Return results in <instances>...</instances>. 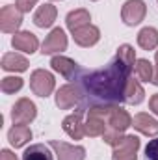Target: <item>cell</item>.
I'll list each match as a JSON object with an SVG mask.
<instances>
[{
    "label": "cell",
    "mask_w": 158,
    "mask_h": 160,
    "mask_svg": "<svg viewBox=\"0 0 158 160\" xmlns=\"http://www.w3.org/2000/svg\"><path fill=\"white\" fill-rule=\"evenodd\" d=\"M130 73L132 67L125 65L117 56L104 69L84 71L77 80L80 89L78 110L86 114L89 108H112L121 104Z\"/></svg>",
    "instance_id": "cell-1"
},
{
    "label": "cell",
    "mask_w": 158,
    "mask_h": 160,
    "mask_svg": "<svg viewBox=\"0 0 158 160\" xmlns=\"http://www.w3.org/2000/svg\"><path fill=\"white\" fill-rule=\"evenodd\" d=\"M56 88V80L54 75L47 69H36L32 75H30V89L34 91V95L47 99Z\"/></svg>",
    "instance_id": "cell-2"
},
{
    "label": "cell",
    "mask_w": 158,
    "mask_h": 160,
    "mask_svg": "<svg viewBox=\"0 0 158 160\" xmlns=\"http://www.w3.org/2000/svg\"><path fill=\"white\" fill-rule=\"evenodd\" d=\"M112 149V160H138L140 138L134 134H125Z\"/></svg>",
    "instance_id": "cell-3"
},
{
    "label": "cell",
    "mask_w": 158,
    "mask_h": 160,
    "mask_svg": "<svg viewBox=\"0 0 158 160\" xmlns=\"http://www.w3.org/2000/svg\"><path fill=\"white\" fill-rule=\"evenodd\" d=\"M37 116V106L34 101H30L28 97L19 99L13 108H11V121L13 125H30Z\"/></svg>",
    "instance_id": "cell-4"
},
{
    "label": "cell",
    "mask_w": 158,
    "mask_h": 160,
    "mask_svg": "<svg viewBox=\"0 0 158 160\" xmlns=\"http://www.w3.org/2000/svg\"><path fill=\"white\" fill-rule=\"evenodd\" d=\"M21 24H22V11L13 4L2 6V9H0V30L4 34H17Z\"/></svg>",
    "instance_id": "cell-5"
},
{
    "label": "cell",
    "mask_w": 158,
    "mask_h": 160,
    "mask_svg": "<svg viewBox=\"0 0 158 160\" xmlns=\"http://www.w3.org/2000/svg\"><path fill=\"white\" fill-rule=\"evenodd\" d=\"M50 67H52L56 73H60L63 78L73 80V82H77V80L80 78V75L84 73V69L80 67L75 60H71V58H67V56H62V54L52 56Z\"/></svg>",
    "instance_id": "cell-6"
},
{
    "label": "cell",
    "mask_w": 158,
    "mask_h": 160,
    "mask_svg": "<svg viewBox=\"0 0 158 160\" xmlns=\"http://www.w3.org/2000/svg\"><path fill=\"white\" fill-rule=\"evenodd\" d=\"M147 15V4L143 0H126L121 8V19L126 26L140 24Z\"/></svg>",
    "instance_id": "cell-7"
},
{
    "label": "cell",
    "mask_w": 158,
    "mask_h": 160,
    "mask_svg": "<svg viewBox=\"0 0 158 160\" xmlns=\"http://www.w3.org/2000/svg\"><path fill=\"white\" fill-rule=\"evenodd\" d=\"M106 123H108L106 132L125 134V130H126L128 127H132V118H130V114H128L121 104H117V106H114V108L108 112ZM102 136H104V134H102Z\"/></svg>",
    "instance_id": "cell-8"
},
{
    "label": "cell",
    "mask_w": 158,
    "mask_h": 160,
    "mask_svg": "<svg viewBox=\"0 0 158 160\" xmlns=\"http://www.w3.org/2000/svg\"><path fill=\"white\" fill-rule=\"evenodd\" d=\"M80 104V89L78 84H63L58 91H56V106L60 110H71Z\"/></svg>",
    "instance_id": "cell-9"
},
{
    "label": "cell",
    "mask_w": 158,
    "mask_h": 160,
    "mask_svg": "<svg viewBox=\"0 0 158 160\" xmlns=\"http://www.w3.org/2000/svg\"><path fill=\"white\" fill-rule=\"evenodd\" d=\"M67 48V36L63 32V28H52L50 34L45 38L41 45V54H62Z\"/></svg>",
    "instance_id": "cell-10"
},
{
    "label": "cell",
    "mask_w": 158,
    "mask_h": 160,
    "mask_svg": "<svg viewBox=\"0 0 158 160\" xmlns=\"http://www.w3.org/2000/svg\"><path fill=\"white\" fill-rule=\"evenodd\" d=\"M48 145L54 151L56 160H84L86 158V149L82 145H71V143L58 142V140L48 142Z\"/></svg>",
    "instance_id": "cell-11"
},
{
    "label": "cell",
    "mask_w": 158,
    "mask_h": 160,
    "mask_svg": "<svg viewBox=\"0 0 158 160\" xmlns=\"http://www.w3.org/2000/svg\"><path fill=\"white\" fill-rule=\"evenodd\" d=\"M84 112L77 110L75 114H69L63 123H62V128L65 130L67 136H71L73 140H82L86 136V127H84Z\"/></svg>",
    "instance_id": "cell-12"
},
{
    "label": "cell",
    "mask_w": 158,
    "mask_h": 160,
    "mask_svg": "<svg viewBox=\"0 0 158 160\" xmlns=\"http://www.w3.org/2000/svg\"><path fill=\"white\" fill-rule=\"evenodd\" d=\"M11 45H13L15 50H21L24 54H34L39 48V39L30 30H22V32H17L11 38Z\"/></svg>",
    "instance_id": "cell-13"
},
{
    "label": "cell",
    "mask_w": 158,
    "mask_h": 160,
    "mask_svg": "<svg viewBox=\"0 0 158 160\" xmlns=\"http://www.w3.org/2000/svg\"><path fill=\"white\" fill-rule=\"evenodd\" d=\"M132 127L145 136H151V138L158 136V121L145 112H140L132 118Z\"/></svg>",
    "instance_id": "cell-14"
},
{
    "label": "cell",
    "mask_w": 158,
    "mask_h": 160,
    "mask_svg": "<svg viewBox=\"0 0 158 160\" xmlns=\"http://www.w3.org/2000/svg\"><path fill=\"white\" fill-rule=\"evenodd\" d=\"M73 39L80 47H93V45H97L99 39H101V30L97 26H93V24L82 26V28L73 32Z\"/></svg>",
    "instance_id": "cell-15"
},
{
    "label": "cell",
    "mask_w": 158,
    "mask_h": 160,
    "mask_svg": "<svg viewBox=\"0 0 158 160\" xmlns=\"http://www.w3.org/2000/svg\"><path fill=\"white\" fill-rule=\"evenodd\" d=\"M2 69L4 71H9V73H22L28 69V60L22 56V54H17V52H6L2 56Z\"/></svg>",
    "instance_id": "cell-16"
},
{
    "label": "cell",
    "mask_w": 158,
    "mask_h": 160,
    "mask_svg": "<svg viewBox=\"0 0 158 160\" xmlns=\"http://www.w3.org/2000/svg\"><path fill=\"white\" fill-rule=\"evenodd\" d=\"M56 17H58L56 6H52V4H43V6L37 8V11L34 13V24L39 26V28H50V26L54 24Z\"/></svg>",
    "instance_id": "cell-17"
},
{
    "label": "cell",
    "mask_w": 158,
    "mask_h": 160,
    "mask_svg": "<svg viewBox=\"0 0 158 160\" xmlns=\"http://www.w3.org/2000/svg\"><path fill=\"white\" fill-rule=\"evenodd\" d=\"M7 140L15 149L24 147L32 140V130H30L28 125H13L9 128V132H7Z\"/></svg>",
    "instance_id": "cell-18"
},
{
    "label": "cell",
    "mask_w": 158,
    "mask_h": 160,
    "mask_svg": "<svg viewBox=\"0 0 158 160\" xmlns=\"http://www.w3.org/2000/svg\"><path fill=\"white\" fill-rule=\"evenodd\" d=\"M145 99V89L140 84V80L128 78L126 86H125V95H123V102L126 104H140Z\"/></svg>",
    "instance_id": "cell-19"
},
{
    "label": "cell",
    "mask_w": 158,
    "mask_h": 160,
    "mask_svg": "<svg viewBox=\"0 0 158 160\" xmlns=\"http://www.w3.org/2000/svg\"><path fill=\"white\" fill-rule=\"evenodd\" d=\"M89 21H91V15H89V11H87V9H84V8H78V9L69 11V13H67V17H65V24H67V28L71 30V34H73L75 30L82 28V26L91 24Z\"/></svg>",
    "instance_id": "cell-20"
},
{
    "label": "cell",
    "mask_w": 158,
    "mask_h": 160,
    "mask_svg": "<svg viewBox=\"0 0 158 160\" xmlns=\"http://www.w3.org/2000/svg\"><path fill=\"white\" fill-rule=\"evenodd\" d=\"M138 45L143 50H155L158 47V30L153 26H145L138 32Z\"/></svg>",
    "instance_id": "cell-21"
},
{
    "label": "cell",
    "mask_w": 158,
    "mask_h": 160,
    "mask_svg": "<svg viewBox=\"0 0 158 160\" xmlns=\"http://www.w3.org/2000/svg\"><path fill=\"white\" fill-rule=\"evenodd\" d=\"M52 155H54V153L50 151V145L34 143V145H30V147L22 153V160H54Z\"/></svg>",
    "instance_id": "cell-22"
},
{
    "label": "cell",
    "mask_w": 158,
    "mask_h": 160,
    "mask_svg": "<svg viewBox=\"0 0 158 160\" xmlns=\"http://www.w3.org/2000/svg\"><path fill=\"white\" fill-rule=\"evenodd\" d=\"M134 67H136V77H138V80H141V82H153L155 67H153V63L149 60L140 58V60H136V65Z\"/></svg>",
    "instance_id": "cell-23"
},
{
    "label": "cell",
    "mask_w": 158,
    "mask_h": 160,
    "mask_svg": "<svg viewBox=\"0 0 158 160\" xmlns=\"http://www.w3.org/2000/svg\"><path fill=\"white\" fill-rule=\"evenodd\" d=\"M22 86H24V80L21 78V77H4L2 82H0V89L6 95H11V93L21 91Z\"/></svg>",
    "instance_id": "cell-24"
},
{
    "label": "cell",
    "mask_w": 158,
    "mask_h": 160,
    "mask_svg": "<svg viewBox=\"0 0 158 160\" xmlns=\"http://www.w3.org/2000/svg\"><path fill=\"white\" fill-rule=\"evenodd\" d=\"M145 158L147 160H158V138L151 140L145 145Z\"/></svg>",
    "instance_id": "cell-25"
},
{
    "label": "cell",
    "mask_w": 158,
    "mask_h": 160,
    "mask_svg": "<svg viewBox=\"0 0 158 160\" xmlns=\"http://www.w3.org/2000/svg\"><path fill=\"white\" fill-rule=\"evenodd\" d=\"M37 4V0H15V6L22 11V13H30V9Z\"/></svg>",
    "instance_id": "cell-26"
},
{
    "label": "cell",
    "mask_w": 158,
    "mask_h": 160,
    "mask_svg": "<svg viewBox=\"0 0 158 160\" xmlns=\"http://www.w3.org/2000/svg\"><path fill=\"white\" fill-rule=\"evenodd\" d=\"M149 108H151V112L158 116V93L155 95H151V99H149Z\"/></svg>",
    "instance_id": "cell-27"
},
{
    "label": "cell",
    "mask_w": 158,
    "mask_h": 160,
    "mask_svg": "<svg viewBox=\"0 0 158 160\" xmlns=\"http://www.w3.org/2000/svg\"><path fill=\"white\" fill-rule=\"evenodd\" d=\"M0 160H19V158H17V155H15L13 151L2 149V151H0Z\"/></svg>",
    "instance_id": "cell-28"
},
{
    "label": "cell",
    "mask_w": 158,
    "mask_h": 160,
    "mask_svg": "<svg viewBox=\"0 0 158 160\" xmlns=\"http://www.w3.org/2000/svg\"><path fill=\"white\" fill-rule=\"evenodd\" d=\"M153 84L158 86V67H155V77H153Z\"/></svg>",
    "instance_id": "cell-29"
},
{
    "label": "cell",
    "mask_w": 158,
    "mask_h": 160,
    "mask_svg": "<svg viewBox=\"0 0 158 160\" xmlns=\"http://www.w3.org/2000/svg\"><path fill=\"white\" fill-rule=\"evenodd\" d=\"M155 62H156V67H158V50H156V54H155Z\"/></svg>",
    "instance_id": "cell-30"
},
{
    "label": "cell",
    "mask_w": 158,
    "mask_h": 160,
    "mask_svg": "<svg viewBox=\"0 0 158 160\" xmlns=\"http://www.w3.org/2000/svg\"><path fill=\"white\" fill-rule=\"evenodd\" d=\"M91 2H97V0H91Z\"/></svg>",
    "instance_id": "cell-31"
}]
</instances>
